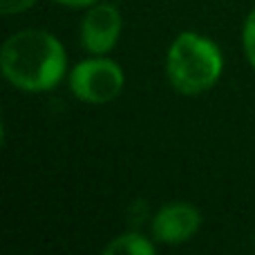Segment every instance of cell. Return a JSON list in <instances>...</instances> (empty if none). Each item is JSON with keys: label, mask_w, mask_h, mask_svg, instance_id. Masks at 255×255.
I'll return each mask as SVG.
<instances>
[{"label": "cell", "mask_w": 255, "mask_h": 255, "mask_svg": "<svg viewBox=\"0 0 255 255\" xmlns=\"http://www.w3.org/2000/svg\"><path fill=\"white\" fill-rule=\"evenodd\" d=\"M0 65L11 85L25 92H45L61 83L67 58L56 36L40 29H25L4 40Z\"/></svg>", "instance_id": "1"}, {"label": "cell", "mask_w": 255, "mask_h": 255, "mask_svg": "<svg viewBox=\"0 0 255 255\" xmlns=\"http://www.w3.org/2000/svg\"><path fill=\"white\" fill-rule=\"evenodd\" d=\"M168 79L179 94L195 97L220 81L222 76V52L211 38L195 31H184L175 38L168 49Z\"/></svg>", "instance_id": "2"}, {"label": "cell", "mask_w": 255, "mask_h": 255, "mask_svg": "<svg viewBox=\"0 0 255 255\" xmlns=\"http://www.w3.org/2000/svg\"><path fill=\"white\" fill-rule=\"evenodd\" d=\"M124 70L110 58H88L74 65L70 74V90L79 101L101 106L117 99L124 90Z\"/></svg>", "instance_id": "3"}, {"label": "cell", "mask_w": 255, "mask_h": 255, "mask_svg": "<svg viewBox=\"0 0 255 255\" xmlns=\"http://www.w3.org/2000/svg\"><path fill=\"white\" fill-rule=\"evenodd\" d=\"M121 34V13L115 4H94L81 22V45L85 52L103 56L117 45Z\"/></svg>", "instance_id": "4"}, {"label": "cell", "mask_w": 255, "mask_h": 255, "mask_svg": "<svg viewBox=\"0 0 255 255\" xmlns=\"http://www.w3.org/2000/svg\"><path fill=\"white\" fill-rule=\"evenodd\" d=\"M202 226V213L186 202L166 204L152 220L154 240L163 244H181L188 242Z\"/></svg>", "instance_id": "5"}, {"label": "cell", "mask_w": 255, "mask_h": 255, "mask_svg": "<svg viewBox=\"0 0 255 255\" xmlns=\"http://www.w3.org/2000/svg\"><path fill=\"white\" fill-rule=\"evenodd\" d=\"M106 255H152L154 247L150 240H145L143 235L139 233H126L115 238L106 249H103Z\"/></svg>", "instance_id": "6"}, {"label": "cell", "mask_w": 255, "mask_h": 255, "mask_svg": "<svg viewBox=\"0 0 255 255\" xmlns=\"http://www.w3.org/2000/svg\"><path fill=\"white\" fill-rule=\"evenodd\" d=\"M242 40H244V52H247V58L251 61V65L255 67V9L249 13L247 22H244Z\"/></svg>", "instance_id": "7"}, {"label": "cell", "mask_w": 255, "mask_h": 255, "mask_svg": "<svg viewBox=\"0 0 255 255\" xmlns=\"http://www.w3.org/2000/svg\"><path fill=\"white\" fill-rule=\"evenodd\" d=\"M36 4V0H0V11L4 16H11V13H22L27 9H31Z\"/></svg>", "instance_id": "8"}, {"label": "cell", "mask_w": 255, "mask_h": 255, "mask_svg": "<svg viewBox=\"0 0 255 255\" xmlns=\"http://www.w3.org/2000/svg\"><path fill=\"white\" fill-rule=\"evenodd\" d=\"M58 4H65V7H72V9H83V7H90L94 4L97 0H56Z\"/></svg>", "instance_id": "9"}]
</instances>
